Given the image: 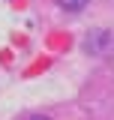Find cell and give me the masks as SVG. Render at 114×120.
Wrapping results in <instances>:
<instances>
[{
	"instance_id": "1",
	"label": "cell",
	"mask_w": 114,
	"mask_h": 120,
	"mask_svg": "<svg viewBox=\"0 0 114 120\" xmlns=\"http://www.w3.org/2000/svg\"><path fill=\"white\" fill-rule=\"evenodd\" d=\"M54 3L63 9V12H81V9H84L90 0H54Z\"/></svg>"
},
{
	"instance_id": "2",
	"label": "cell",
	"mask_w": 114,
	"mask_h": 120,
	"mask_svg": "<svg viewBox=\"0 0 114 120\" xmlns=\"http://www.w3.org/2000/svg\"><path fill=\"white\" fill-rule=\"evenodd\" d=\"M24 120H51V117H45V114H27Z\"/></svg>"
}]
</instances>
